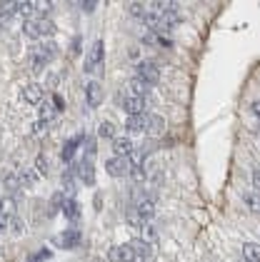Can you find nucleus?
<instances>
[{"mask_svg":"<svg viewBox=\"0 0 260 262\" xmlns=\"http://www.w3.org/2000/svg\"><path fill=\"white\" fill-rule=\"evenodd\" d=\"M0 213L5 217H13L15 215V197L13 195H3L0 197Z\"/></svg>","mask_w":260,"mask_h":262,"instance_id":"b1692460","label":"nucleus"},{"mask_svg":"<svg viewBox=\"0 0 260 262\" xmlns=\"http://www.w3.org/2000/svg\"><path fill=\"white\" fill-rule=\"evenodd\" d=\"M23 33L28 38H33V40H40L38 38V28H35V20H25L23 23Z\"/></svg>","mask_w":260,"mask_h":262,"instance_id":"2f4dec72","label":"nucleus"},{"mask_svg":"<svg viewBox=\"0 0 260 262\" xmlns=\"http://www.w3.org/2000/svg\"><path fill=\"white\" fill-rule=\"evenodd\" d=\"M130 207H133L135 213L140 215L145 222L155 217V200H153V197H148V195H140V197H135V202H133Z\"/></svg>","mask_w":260,"mask_h":262,"instance_id":"20e7f679","label":"nucleus"},{"mask_svg":"<svg viewBox=\"0 0 260 262\" xmlns=\"http://www.w3.org/2000/svg\"><path fill=\"white\" fill-rule=\"evenodd\" d=\"M118 105L128 113V115H140L148 108V97H138L130 93H118Z\"/></svg>","mask_w":260,"mask_h":262,"instance_id":"f257e3e1","label":"nucleus"},{"mask_svg":"<svg viewBox=\"0 0 260 262\" xmlns=\"http://www.w3.org/2000/svg\"><path fill=\"white\" fill-rule=\"evenodd\" d=\"M240 262H248V260H240Z\"/></svg>","mask_w":260,"mask_h":262,"instance_id":"ea45409f","label":"nucleus"},{"mask_svg":"<svg viewBox=\"0 0 260 262\" xmlns=\"http://www.w3.org/2000/svg\"><path fill=\"white\" fill-rule=\"evenodd\" d=\"M80 240H83L80 230H78V227H68V230H63V232H60L58 245H60L63 250H75V247L80 245Z\"/></svg>","mask_w":260,"mask_h":262,"instance_id":"0eeeda50","label":"nucleus"},{"mask_svg":"<svg viewBox=\"0 0 260 262\" xmlns=\"http://www.w3.org/2000/svg\"><path fill=\"white\" fill-rule=\"evenodd\" d=\"M33 172H35L38 177H45L48 172H50V167H48V158L43 155V152L35 158V163H33Z\"/></svg>","mask_w":260,"mask_h":262,"instance_id":"bb28decb","label":"nucleus"},{"mask_svg":"<svg viewBox=\"0 0 260 262\" xmlns=\"http://www.w3.org/2000/svg\"><path fill=\"white\" fill-rule=\"evenodd\" d=\"M83 140H85V138H83V133H80V135H73L70 140L63 145V150H60V160H63V163H73V155H75V150L80 147Z\"/></svg>","mask_w":260,"mask_h":262,"instance_id":"f8f14e48","label":"nucleus"},{"mask_svg":"<svg viewBox=\"0 0 260 262\" xmlns=\"http://www.w3.org/2000/svg\"><path fill=\"white\" fill-rule=\"evenodd\" d=\"M8 222H10V217H5L0 213V232H8Z\"/></svg>","mask_w":260,"mask_h":262,"instance_id":"4c0bfd02","label":"nucleus"},{"mask_svg":"<svg viewBox=\"0 0 260 262\" xmlns=\"http://www.w3.org/2000/svg\"><path fill=\"white\" fill-rule=\"evenodd\" d=\"M93 155H95V140H88V145H85V158L93 160Z\"/></svg>","mask_w":260,"mask_h":262,"instance_id":"c9c22d12","label":"nucleus"},{"mask_svg":"<svg viewBox=\"0 0 260 262\" xmlns=\"http://www.w3.org/2000/svg\"><path fill=\"white\" fill-rule=\"evenodd\" d=\"M135 145L130 143V138H113V152L115 158H130Z\"/></svg>","mask_w":260,"mask_h":262,"instance_id":"2eb2a0df","label":"nucleus"},{"mask_svg":"<svg viewBox=\"0 0 260 262\" xmlns=\"http://www.w3.org/2000/svg\"><path fill=\"white\" fill-rule=\"evenodd\" d=\"M128 13H130L133 18L143 20V18H145V13H148V8H145V3H128Z\"/></svg>","mask_w":260,"mask_h":262,"instance_id":"cd10ccee","label":"nucleus"},{"mask_svg":"<svg viewBox=\"0 0 260 262\" xmlns=\"http://www.w3.org/2000/svg\"><path fill=\"white\" fill-rule=\"evenodd\" d=\"M78 177H80V182L88 185V188L95 185V165L90 158H83V160L78 163Z\"/></svg>","mask_w":260,"mask_h":262,"instance_id":"423d86ee","label":"nucleus"},{"mask_svg":"<svg viewBox=\"0 0 260 262\" xmlns=\"http://www.w3.org/2000/svg\"><path fill=\"white\" fill-rule=\"evenodd\" d=\"M243 260L260 262V247L255 242H245V245H243Z\"/></svg>","mask_w":260,"mask_h":262,"instance_id":"5701e85b","label":"nucleus"},{"mask_svg":"<svg viewBox=\"0 0 260 262\" xmlns=\"http://www.w3.org/2000/svg\"><path fill=\"white\" fill-rule=\"evenodd\" d=\"M128 247L133 250V257H143V260H153V247L148 240H130Z\"/></svg>","mask_w":260,"mask_h":262,"instance_id":"9d476101","label":"nucleus"},{"mask_svg":"<svg viewBox=\"0 0 260 262\" xmlns=\"http://www.w3.org/2000/svg\"><path fill=\"white\" fill-rule=\"evenodd\" d=\"M100 100H103V88H100L98 80H90L85 85V102H88V108H98Z\"/></svg>","mask_w":260,"mask_h":262,"instance_id":"9b49d317","label":"nucleus"},{"mask_svg":"<svg viewBox=\"0 0 260 262\" xmlns=\"http://www.w3.org/2000/svg\"><path fill=\"white\" fill-rule=\"evenodd\" d=\"M150 90H153V85H150V83H145V80H140V77H135V75L128 80V88H125V93L138 95V97H148L150 95Z\"/></svg>","mask_w":260,"mask_h":262,"instance_id":"6e6552de","label":"nucleus"},{"mask_svg":"<svg viewBox=\"0 0 260 262\" xmlns=\"http://www.w3.org/2000/svg\"><path fill=\"white\" fill-rule=\"evenodd\" d=\"M35 28H38V38H50V35H55V25H53L50 18L35 20Z\"/></svg>","mask_w":260,"mask_h":262,"instance_id":"aec40b11","label":"nucleus"},{"mask_svg":"<svg viewBox=\"0 0 260 262\" xmlns=\"http://www.w3.org/2000/svg\"><path fill=\"white\" fill-rule=\"evenodd\" d=\"M8 230H10L13 235H23V230H25L23 217H18V215H13V217H10V222H8Z\"/></svg>","mask_w":260,"mask_h":262,"instance_id":"c85d7f7f","label":"nucleus"},{"mask_svg":"<svg viewBox=\"0 0 260 262\" xmlns=\"http://www.w3.org/2000/svg\"><path fill=\"white\" fill-rule=\"evenodd\" d=\"M23 100L28 105H35V108H38V105L43 102V85H35V83H33V85H25Z\"/></svg>","mask_w":260,"mask_h":262,"instance_id":"4468645a","label":"nucleus"},{"mask_svg":"<svg viewBox=\"0 0 260 262\" xmlns=\"http://www.w3.org/2000/svg\"><path fill=\"white\" fill-rule=\"evenodd\" d=\"M48 257H50V252H48V250H43V252H38V255L33 257V262H43V260H48Z\"/></svg>","mask_w":260,"mask_h":262,"instance_id":"58836bf2","label":"nucleus"},{"mask_svg":"<svg viewBox=\"0 0 260 262\" xmlns=\"http://www.w3.org/2000/svg\"><path fill=\"white\" fill-rule=\"evenodd\" d=\"M45 65H48L45 58H43L38 50H33V53H30V70L33 72H43L45 70Z\"/></svg>","mask_w":260,"mask_h":262,"instance_id":"a878e982","label":"nucleus"},{"mask_svg":"<svg viewBox=\"0 0 260 262\" xmlns=\"http://www.w3.org/2000/svg\"><path fill=\"white\" fill-rule=\"evenodd\" d=\"M125 222H128L130 227H135V230H145V225H148V222H145V220H143L133 207H128V210H125Z\"/></svg>","mask_w":260,"mask_h":262,"instance_id":"4be33fe9","label":"nucleus"},{"mask_svg":"<svg viewBox=\"0 0 260 262\" xmlns=\"http://www.w3.org/2000/svg\"><path fill=\"white\" fill-rule=\"evenodd\" d=\"M108 262H133V250L128 245H113L108 250Z\"/></svg>","mask_w":260,"mask_h":262,"instance_id":"1a4fd4ad","label":"nucleus"},{"mask_svg":"<svg viewBox=\"0 0 260 262\" xmlns=\"http://www.w3.org/2000/svg\"><path fill=\"white\" fill-rule=\"evenodd\" d=\"M35 50H38V53H40V55L45 58L48 63L58 58V43H53V40H45V43H40V45H38Z\"/></svg>","mask_w":260,"mask_h":262,"instance_id":"6ab92c4d","label":"nucleus"},{"mask_svg":"<svg viewBox=\"0 0 260 262\" xmlns=\"http://www.w3.org/2000/svg\"><path fill=\"white\" fill-rule=\"evenodd\" d=\"M130 167H133V158H110V160H105V172L110 175V177H125L128 172H130Z\"/></svg>","mask_w":260,"mask_h":262,"instance_id":"7ed1b4c3","label":"nucleus"},{"mask_svg":"<svg viewBox=\"0 0 260 262\" xmlns=\"http://www.w3.org/2000/svg\"><path fill=\"white\" fill-rule=\"evenodd\" d=\"M3 188L8 195H15V192L20 190V182H18V172H5L3 175Z\"/></svg>","mask_w":260,"mask_h":262,"instance_id":"a211bd4d","label":"nucleus"},{"mask_svg":"<svg viewBox=\"0 0 260 262\" xmlns=\"http://www.w3.org/2000/svg\"><path fill=\"white\" fill-rule=\"evenodd\" d=\"M103 58H105V43L98 40L90 50V55H88V60H85V72H95L98 68H103Z\"/></svg>","mask_w":260,"mask_h":262,"instance_id":"39448f33","label":"nucleus"},{"mask_svg":"<svg viewBox=\"0 0 260 262\" xmlns=\"http://www.w3.org/2000/svg\"><path fill=\"white\" fill-rule=\"evenodd\" d=\"M135 77H140L145 83L155 85V83L160 80V68H158L153 60H138V63H135Z\"/></svg>","mask_w":260,"mask_h":262,"instance_id":"f03ea898","label":"nucleus"},{"mask_svg":"<svg viewBox=\"0 0 260 262\" xmlns=\"http://www.w3.org/2000/svg\"><path fill=\"white\" fill-rule=\"evenodd\" d=\"M163 130H166V120L160 118V115H148L145 133H150V135H163Z\"/></svg>","mask_w":260,"mask_h":262,"instance_id":"f3484780","label":"nucleus"},{"mask_svg":"<svg viewBox=\"0 0 260 262\" xmlns=\"http://www.w3.org/2000/svg\"><path fill=\"white\" fill-rule=\"evenodd\" d=\"M145 127H148V113L128 115V118H125V130H128V133H145Z\"/></svg>","mask_w":260,"mask_h":262,"instance_id":"ddd939ff","label":"nucleus"},{"mask_svg":"<svg viewBox=\"0 0 260 262\" xmlns=\"http://www.w3.org/2000/svg\"><path fill=\"white\" fill-rule=\"evenodd\" d=\"M60 210H63V215H65L70 222H78V220H80V205H78L73 197H70V200H63V202H60Z\"/></svg>","mask_w":260,"mask_h":262,"instance_id":"dca6fc26","label":"nucleus"},{"mask_svg":"<svg viewBox=\"0 0 260 262\" xmlns=\"http://www.w3.org/2000/svg\"><path fill=\"white\" fill-rule=\"evenodd\" d=\"M128 175L133 177V182H135V185H140L143 180H145V167H143V165H133Z\"/></svg>","mask_w":260,"mask_h":262,"instance_id":"7c9ffc66","label":"nucleus"},{"mask_svg":"<svg viewBox=\"0 0 260 262\" xmlns=\"http://www.w3.org/2000/svg\"><path fill=\"white\" fill-rule=\"evenodd\" d=\"M15 15H23L30 20V15H35V3L33 0H18L15 3Z\"/></svg>","mask_w":260,"mask_h":262,"instance_id":"412c9836","label":"nucleus"},{"mask_svg":"<svg viewBox=\"0 0 260 262\" xmlns=\"http://www.w3.org/2000/svg\"><path fill=\"white\" fill-rule=\"evenodd\" d=\"M80 5H83V10H85V13H93V10H95V5H98V3H95V0H83Z\"/></svg>","mask_w":260,"mask_h":262,"instance_id":"e433bc0d","label":"nucleus"},{"mask_svg":"<svg viewBox=\"0 0 260 262\" xmlns=\"http://www.w3.org/2000/svg\"><path fill=\"white\" fill-rule=\"evenodd\" d=\"M48 130V122H43V120H35V122H33V133H35V135H38V133H45Z\"/></svg>","mask_w":260,"mask_h":262,"instance_id":"f704fd0d","label":"nucleus"},{"mask_svg":"<svg viewBox=\"0 0 260 262\" xmlns=\"http://www.w3.org/2000/svg\"><path fill=\"white\" fill-rule=\"evenodd\" d=\"M243 197H245V202H248L250 213H258V195H255V192H245Z\"/></svg>","mask_w":260,"mask_h":262,"instance_id":"473e14b6","label":"nucleus"},{"mask_svg":"<svg viewBox=\"0 0 260 262\" xmlns=\"http://www.w3.org/2000/svg\"><path fill=\"white\" fill-rule=\"evenodd\" d=\"M98 138H108V140H113V138H115V125H113V122H100V127H98Z\"/></svg>","mask_w":260,"mask_h":262,"instance_id":"c756f323","label":"nucleus"},{"mask_svg":"<svg viewBox=\"0 0 260 262\" xmlns=\"http://www.w3.org/2000/svg\"><path fill=\"white\" fill-rule=\"evenodd\" d=\"M53 110H58V113H63V110H65V100L58 95V93H53Z\"/></svg>","mask_w":260,"mask_h":262,"instance_id":"72a5a7b5","label":"nucleus"},{"mask_svg":"<svg viewBox=\"0 0 260 262\" xmlns=\"http://www.w3.org/2000/svg\"><path fill=\"white\" fill-rule=\"evenodd\" d=\"M18 182H20V188H35L38 175H35L33 170H20V172H18Z\"/></svg>","mask_w":260,"mask_h":262,"instance_id":"393cba45","label":"nucleus"}]
</instances>
